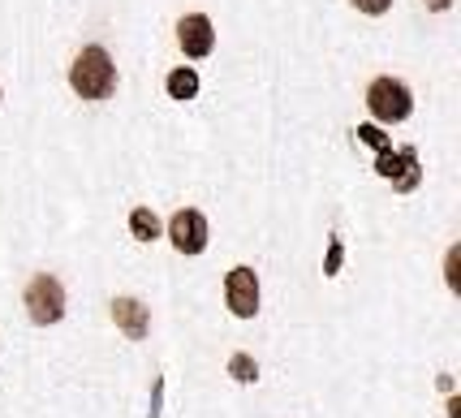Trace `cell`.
I'll use <instances>...</instances> for the list:
<instances>
[{
  "instance_id": "obj_12",
  "label": "cell",
  "mask_w": 461,
  "mask_h": 418,
  "mask_svg": "<svg viewBox=\"0 0 461 418\" xmlns=\"http://www.w3.org/2000/svg\"><path fill=\"white\" fill-rule=\"evenodd\" d=\"M427 5H431V9H448L453 0H427Z\"/></svg>"
},
{
  "instance_id": "obj_4",
  "label": "cell",
  "mask_w": 461,
  "mask_h": 418,
  "mask_svg": "<svg viewBox=\"0 0 461 418\" xmlns=\"http://www.w3.org/2000/svg\"><path fill=\"white\" fill-rule=\"evenodd\" d=\"M168 238H173L181 255H203L207 250V220H203V212L181 207L177 216L168 220Z\"/></svg>"
},
{
  "instance_id": "obj_11",
  "label": "cell",
  "mask_w": 461,
  "mask_h": 418,
  "mask_svg": "<svg viewBox=\"0 0 461 418\" xmlns=\"http://www.w3.org/2000/svg\"><path fill=\"white\" fill-rule=\"evenodd\" d=\"M354 5H358L362 14H388V5H393V0H354Z\"/></svg>"
},
{
  "instance_id": "obj_2",
  "label": "cell",
  "mask_w": 461,
  "mask_h": 418,
  "mask_svg": "<svg viewBox=\"0 0 461 418\" xmlns=\"http://www.w3.org/2000/svg\"><path fill=\"white\" fill-rule=\"evenodd\" d=\"M366 108H371V117L384 121V125H397V121L410 117V108H414V95H410V86L402 78H375L366 86Z\"/></svg>"
},
{
  "instance_id": "obj_7",
  "label": "cell",
  "mask_w": 461,
  "mask_h": 418,
  "mask_svg": "<svg viewBox=\"0 0 461 418\" xmlns=\"http://www.w3.org/2000/svg\"><path fill=\"white\" fill-rule=\"evenodd\" d=\"M113 319L125 328V337H130V341H139L142 332H147V311H142L134 298H117V302H113Z\"/></svg>"
},
{
  "instance_id": "obj_8",
  "label": "cell",
  "mask_w": 461,
  "mask_h": 418,
  "mask_svg": "<svg viewBox=\"0 0 461 418\" xmlns=\"http://www.w3.org/2000/svg\"><path fill=\"white\" fill-rule=\"evenodd\" d=\"M168 95H173V100H194V95H199V74H194L190 65L173 69V74H168Z\"/></svg>"
},
{
  "instance_id": "obj_5",
  "label": "cell",
  "mask_w": 461,
  "mask_h": 418,
  "mask_svg": "<svg viewBox=\"0 0 461 418\" xmlns=\"http://www.w3.org/2000/svg\"><path fill=\"white\" fill-rule=\"evenodd\" d=\"M224 302L238 319H250L259 311V277L250 268H233L229 280H224Z\"/></svg>"
},
{
  "instance_id": "obj_3",
  "label": "cell",
  "mask_w": 461,
  "mask_h": 418,
  "mask_svg": "<svg viewBox=\"0 0 461 418\" xmlns=\"http://www.w3.org/2000/svg\"><path fill=\"white\" fill-rule=\"evenodd\" d=\"M26 311H31V319L40 323V328H48V323H60V315H65V289H60L57 277H35L31 285H26Z\"/></svg>"
},
{
  "instance_id": "obj_9",
  "label": "cell",
  "mask_w": 461,
  "mask_h": 418,
  "mask_svg": "<svg viewBox=\"0 0 461 418\" xmlns=\"http://www.w3.org/2000/svg\"><path fill=\"white\" fill-rule=\"evenodd\" d=\"M130 233L139 241L160 238V220H156V212H151V207H134V212H130Z\"/></svg>"
},
{
  "instance_id": "obj_10",
  "label": "cell",
  "mask_w": 461,
  "mask_h": 418,
  "mask_svg": "<svg viewBox=\"0 0 461 418\" xmlns=\"http://www.w3.org/2000/svg\"><path fill=\"white\" fill-rule=\"evenodd\" d=\"M358 139H362V142H371V147H380V151H388V139H384L375 125H358Z\"/></svg>"
},
{
  "instance_id": "obj_1",
  "label": "cell",
  "mask_w": 461,
  "mask_h": 418,
  "mask_svg": "<svg viewBox=\"0 0 461 418\" xmlns=\"http://www.w3.org/2000/svg\"><path fill=\"white\" fill-rule=\"evenodd\" d=\"M69 86L78 91L82 100H108L117 91V65H113V57L104 48H95V43L82 48L74 69H69Z\"/></svg>"
},
{
  "instance_id": "obj_6",
  "label": "cell",
  "mask_w": 461,
  "mask_h": 418,
  "mask_svg": "<svg viewBox=\"0 0 461 418\" xmlns=\"http://www.w3.org/2000/svg\"><path fill=\"white\" fill-rule=\"evenodd\" d=\"M177 43L185 57H207L216 48V31H212V18L207 14H185L177 22Z\"/></svg>"
}]
</instances>
